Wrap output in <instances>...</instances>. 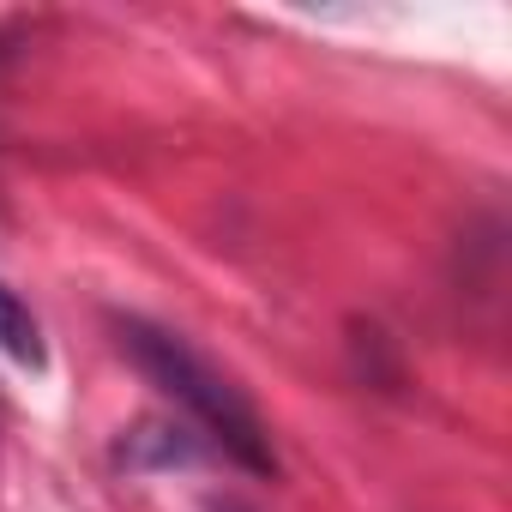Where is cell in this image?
I'll list each match as a JSON object with an SVG mask.
<instances>
[{
  "mask_svg": "<svg viewBox=\"0 0 512 512\" xmlns=\"http://www.w3.org/2000/svg\"><path fill=\"white\" fill-rule=\"evenodd\" d=\"M109 326H115L121 356L193 422L199 440H211L229 464H241V470H253V476H266V470L278 464L266 416L253 410V398H247L211 356H199L181 332H169V326H157V320H139V314H115Z\"/></svg>",
  "mask_w": 512,
  "mask_h": 512,
  "instance_id": "obj_1",
  "label": "cell"
},
{
  "mask_svg": "<svg viewBox=\"0 0 512 512\" xmlns=\"http://www.w3.org/2000/svg\"><path fill=\"white\" fill-rule=\"evenodd\" d=\"M0 356L19 362V368H31V374H43V368H49L43 326H37V314L19 302V290H7V284H0Z\"/></svg>",
  "mask_w": 512,
  "mask_h": 512,
  "instance_id": "obj_2",
  "label": "cell"
}]
</instances>
